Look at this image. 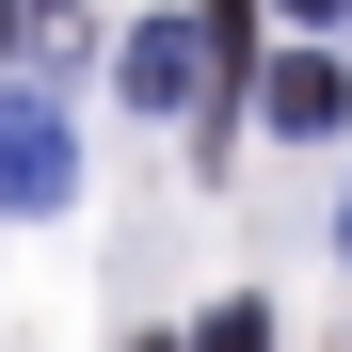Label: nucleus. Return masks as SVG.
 <instances>
[{"instance_id": "1", "label": "nucleus", "mask_w": 352, "mask_h": 352, "mask_svg": "<svg viewBox=\"0 0 352 352\" xmlns=\"http://www.w3.org/2000/svg\"><path fill=\"white\" fill-rule=\"evenodd\" d=\"M80 192V129H65V96H32V80H0V208H65Z\"/></svg>"}, {"instance_id": "2", "label": "nucleus", "mask_w": 352, "mask_h": 352, "mask_svg": "<svg viewBox=\"0 0 352 352\" xmlns=\"http://www.w3.org/2000/svg\"><path fill=\"white\" fill-rule=\"evenodd\" d=\"M112 96H129V112H208V48H192V16H129V32H112Z\"/></svg>"}, {"instance_id": "3", "label": "nucleus", "mask_w": 352, "mask_h": 352, "mask_svg": "<svg viewBox=\"0 0 352 352\" xmlns=\"http://www.w3.org/2000/svg\"><path fill=\"white\" fill-rule=\"evenodd\" d=\"M256 112H272L288 144H336L352 129V48H288V65L256 80Z\"/></svg>"}, {"instance_id": "4", "label": "nucleus", "mask_w": 352, "mask_h": 352, "mask_svg": "<svg viewBox=\"0 0 352 352\" xmlns=\"http://www.w3.org/2000/svg\"><path fill=\"white\" fill-rule=\"evenodd\" d=\"M176 352H272V305H256V288H241V305H208V320L176 336Z\"/></svg>"}, {"instance_id": "5", "label": "nucleus", "mask_w": 352, "mask_h": 352, "mask_svg": "<svg viewBox=\"0 0 352 352\" xmlns=\"http://www.w3.org/2000/svg\"><path fill=\"white\" fill-rule=\"evenodd\" d=\"M288 16H305V32H336V16H352V0H288Z\"/></svg>"}, {"instance_id": "6", "label": "nucleus", "mask_w": 352, "mask_h": 352, "mask_svg": "<svg viewBox=\"0 0 352 352\" xmlns=\"http://www.w3.org/2000/svg\"><path fill=\"white\" fill-rule=\"evenodd\" d=\"M0 65H16V0H0Z\"/></svg>"}, {"instance_id": "7", "label": "nucleus", "mask_w": 352, "mask_h": 352, "mask_svg": "<svg viewBox=\"0 0 352 352\" xmlns=\"http://www.w3.org/2000/svg\"><path fill=\"white\" fill-rule=\"evenodd\" d=\"M336 256H352V192H336Z\"/></svg>"}, {"instance_id": "8", "label": "nucleus", "mask_w": 352, "mask_h": 352, "mask_svg": "<svg viewBox=\"0 0 352 352\" xmlns=\"http://www.w3.org/2000/svg\"><path fill=\"white\" fill-rule=\"evenodd\" d=\"M129 352H176V336H129Z\"/></svg>"}]
</instances>
